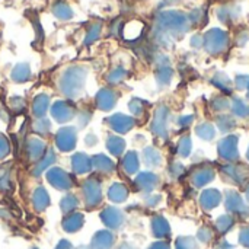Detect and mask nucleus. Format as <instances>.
<instances>
[{"instance_id": "nucleus-1", "label": "nucleus", "mask_w": 249, "mask_h": 249, "mask_svg": "<svg viewBox=\"0 0 249 249\" xmlns=\"http://www.w3.org/2000/svg\"><path fill=\"white\" fill-rule=\"evenodd\" d=\"M74 140H76V134L70 127H64L57 133V146L63 152H67V150L73 149L74 143H76Z\"/></svg>"}, {"instance_id": "nucleus-2", "label": "nucleus", "mask_w": 249, "mask_h": 249, "mask_svg": "<svg viewBox=\"0 0 249 249\" xmlns=\"http://www.w3.org/2000/svg\"><path fill=\"white\" fill-rule=\"evenodd\" d=\"M48 177V181L55 187V188H60V190H67L71 187V179L70 177L61 171V169H53L47 174Z\"/></svg>"}, {"instance_id": "nucleus-3", "label": "nucleus", "mask_w": 249, "mask_h": 249, "mask_svg": "<svg viewBox=\"0 0 249 249\" xmlns=\"http://www.w3.org/2000/svg\"><path fill=\"white\" fill-rule=\"evenodd\" d=\"M85 193V200L89 206H96L101 201V187L96 181L90 179L85 184L83 188Z\"/></svg>"}, {"instance_id": "nucleus-4", "label": "nucleus", "mask_w": 249, "mask_h": 249, "mask_svg": "<svg viewBox=\"0 0 249 249\" xmlns=\"http://www.w3.org/2000/svg\"><path fill=\"white\" fill-rule=\"evenodd\" d=\"M102 220H104V223L108 228L117 229V228L121 226V223H123L124 219H123V214H121L120 210H117V209H107L102 213Z\"/></svg>"}, {"instance_id": "nucleus-5", "label": "nucleus", "mask_w": 249, "mask_h": 249, "mask_svg": "<svg viewBox=\"0 0 249 249\" xmlns=\"http://www.w3.org/2000/svg\"><path fill=\"white\" fill-rule=\"evenodd\" d=\"M109 124H111V127H112L114 130L124 133V131H128V130L133 127L134 121H133L131 118L125 117V115L118 114V115H112V117L109 118Z\"/></svg>"}, {"instance_id": "nucleus-6", "label": "nucleus", "mask_w": 249, "mask_h": 249, "mask_svg": "<svg viewBox=\"0 0 249 249\" xmlns=\"http://www.w3.org/2000/svg\"><path fill=\"white\" fill-rule=\"evenodd\" d=\"M114 236L109 232H98L92 239V249H109L112 247Z\"/></svg>"}, {"instance_id": "nucleus-7", "label": "nucleus", "mask_w": 249, "mask_h": 249, "mask_svg": "<svg viewBox=\"0 0 249 249\" xmlns=\"http://www.w3.org/2000/svg\"><path fill=\"white\" fill-rule=\"evenodd\" d=\"M219 203H220V194L216 190H207V191L203 193V196H201V206L206 210L214 209Z\"/></svg>"}, {"instance_id": "nucleus-8", "label": "nucleus", "mask_w": 249, "mask_h": 249, "mask_svg": "<svg viewBox=\"0 0 249 249\" xmlns=\"http://www.w3.org/2000/svg\"><path fill=\"white\" fill-rule=\"evenodd\" d=\"M220 155L226 159H235L236 155V139L229 137L220 143Z\"/></svg>"}, {"instance_id": "nucleus-9", "label": "nucleus", "mask_w": 249, "mask_h": 249, "mask_svg": "<svg viewBox=\"0 0 249 249\" xmlns=\"http://www.w3.org/2000/svg\"><path fill=\"white\" fill-rule=\"evenodd\" d=\"M53 114H54L55 120L63 123V121H67L73 117V109L63 102H57L55 107L53 108Z\"/></svg>"}, {"instance_id": "nucleus-10", "label": "nucleus", "mask_w": 249, "mask_h": 249, "mask_svg": "<svg viewBox=\"0 0 249 249\" xmlns=\"http://www.w3.org/2000/svg\"><path fill=\"white\" fill-rule=\"evenodd\" d=\"M152 228H153V233L158 238H165L169 235V225L163 217H155L152 222Z\"/></svg>"}, {"instance_id": "nucleus-11", "label": "nucleus", "mask_w": 249, "mask_h": 249, "mask_svg": "<svg viewBox=\"0 0 249 249\" xmlns=\"http://www.w3.org/2000/svg\"><path fill=\"white\" fill-rule=\"evenodd\" d=\"M226 207H228L231 212H235V213H241V212L245 210V206H244L241 197H239L236 193H229V194H228Z\"/></svg>"}, {"instance_id": "nucleus-12", "label": "nucleus", "mask_w": 249, "mask_h": 249, "mask_svg": "<svg viewBox=\"0 0 249 249\" xmlns=\"http://www.w3.org/2000/svg\"><path fill=\"white\" fill-rule=\"evenodd\" d=\"M82 225H83V216L82 214H71L63 222V228L67 232H76L77 229H80Z\"/></svg>"}, {"instance_id": "nucleus-13", "label": "nucleus", "mask_w": 249, "mask_h": 249, "mask_svg": "<svg viewBox=\"0 0 249 249\" xmlns=\"http://www.w3.org/2000/svg\"><path fill=\"white\" fill-rule=\"evenodd\" d=\"M109 198L112 201H117V203H121L127 198V188L121 184H114L111 188H109Z\"/></svg>"}, {"instance_id": "nucleus-14", "label": "nucleus", "mask_w": 249, "mask_h": 249, "mask_svg": "<svg viewBox=\"0 0 249 249\" xmlns=\"http://www.w3.org/2000/svg\"><path fill=\"white\" fill-rule=\"evenodd\" d=\"M73 168L76 172L79 174H83V172H88L90 169V163H89V159L86 155H76L73 158Z\"/></svg>"}, {"instance_id": "nucleus-15", "label": "nucleus", "mask_w": 249, "mask_h": 249, "mask_svg": "<svg viewBox=\"0 0 249 249\" xmlns=\"http://www.w3.org/2000/svg\"><path fill=\"white\" fill-rule=\"evenodd\" d=\"M213 179V172L210 169H201V171H197L193 177V182L197 185V187H203L206 185L207 182H210Z\"/></svg>"}, {"instance_id": "nucleus-16", "label": "nucleus", "mask_w": 249, "mask_h": 249, "mask_svg": "<svg viewBox=\"0 0 249 249\" xmlns=\"http://www.w3.org/2000/svg\"><path fill=\"white\" fill-rule=\"evenodd\" d=\"M114 102H115V95H112V92L102 90L101 95L98 96V105L102 109H111L114 107Z\"/></svg>"}, {"instance_id": "nucleus-17", "label": "nucleus", "mask_w": 249, "mask_h": 249, "mask_svg": "<svg viewBox=\"0 0 249 249\" xmlns=\"http://www.w3.org/2000/svg\"><path fill=\"white\" fill-rule=\"evenodd\" d=\"M50 200H48V194L45 193L44 188H38L34 194V206L38 209V210H42L48 206Z\"/></svg>"}, {"instance_id": "nucleus-18", "label": "nucleus", "mask_w": 249, "mask_h": 249, "mask_svg": "<svg viewBox=\"0 0 249 249\" xmlns=\"http://www.w3.org/2000/svg\"><path fill=\"white\" fill-rule=\"evenodd\" d=\"M158 182V178L153 175V174H142L139 178H137V184L139 187H142L143 190H152L155 187V184Z\"/></svg>"}, {"instance_id": "nucleus-19", "label": "nucleus", "mask_w": 249, "mask_h": 249, "mask_svg": "<svg viewBox=\"0 0 249 249\" xmlns=\"http://www.w3.org/2000/svg\"><path fill=\"white\" fill-rule=\"evenodd\" d=\"M44 142H41L39 139H34L32 142H29L28 144V153L32 156V158H38L41 153H42V149H44Z\"/></svg>"}, {"instance_id": "nucleus-20", "label": "nucleus", "mask_w": 249, "mask_h": 249, "mask_svg": "<svg viewBox=\"0 0 249 249\" xmlns=\"http://www.w3.org/2000/svg\"><path fill=\"white\" fill-rule=\"evenodd\" d=\"M47 104H48V99L45 96L36 98V101L34 102V112H35V115H38L41 118L47 112V108H48Z\"/></svg>"}, {"instance_id": "nucleus-21", "label": "nucleus", "mask_w": 249, "mask_h": 249, "mask_svg": "<svg viewBox=\"0 0 249 249\" xmlns=\"http://www.w3.org/2000/svg\"><path fill=\"white\" fill-rule=\"evenodd\" d=\"M124 168H125V171L130 172V174H133V172L137 171V168H139V160H137V156H136L134 153H128V155L125 156V159H124Z\"/></svg>"}, {"instance_id": "nucleus-22", "label": "nucleus", "mask_w": 249, "mask_h": 249, "mask_svg": "<svg viewBox=\"0 0 249 249\" xmlns=\"http://www.w3.org/2000/svg\"><path fill=\"white\" fill-rule=\"evenodd\" d=\"M232 226H233V220H232V217H229V216H222V217H219V220L216 222V229H217L220 233L228 232Z\"/></svg>"}, {"instance_id": "nucleus-23", "label": "nucleus", "mask_w": 249, "mask_h": 249, "mask_svg": "<svg viewBox=\"0 0 249 249\" xmlns=\"http://www.w3.org/2000/svg\"><path fill=\"white\" fill-rule=\"evenodd\" d=\"M108 149L111 150V153L114 155H120L124 149V142L118 137H109L108 140Z\"/></svg>"}, {"instance_id": "nucleus-24", "label": "nucleus", "mask_w": 249, "mask_h": 249, "mask_svg": "<svg viewBox=\"0 0 249 249\" xmlns=\"http://www.w3.org/2000/svg\"><path fill=\"white\" fill-rule=\"evenodd\" d=\"M93 165L98 168V169H101V171H111L112 168H114V165H112V162L108 159V158H105V156H96L95 159H93Z\"/></svg>"}, {"instance_id": "nucleus-25", "label": "nucleus", "mask_w": 249, "mask_h": 249, "mask_svg": "<svg viewBox=\"0 0 249 249\" xmlns=\"http://www.w3.org/2000/svg\"><path fill=\"white\" fill-rule=\"evenodd\" d=\"M177 249H198V245L193 238H179L177 241Z\"/></svg>"}, {"instance_id": "nucleus-26", "label": "nucleus", "mask_w": 249, "mask_h": 249, "mask_svg": "<svg viewBox=\"0 0 249 249\" xmlns=\"http://www.w3.org/2000/svg\"><path fill=\"white\" fill-rule=\"evenodd\" d=\"M76 206H77V200H76L73 196H67V197H64L63 201H61V209H63V212H71Z\"/></svg>"}, {"instance_id": "nucleus-27", "label": "nucleus", "mask_w": 249, "mask_h": 249, "mask_svg": "<svg viewBox=\"0 0 249 249\" xmlns=\"http://www.w3.org/2000/svg\"><path fill=\"white\" fill-rule=\"evenodd\" d=\"M144 159H146L147 165H159L158 162L160 160L159 153H158L156 150H152V149L146 150V153H144Z\"/></svg>"}, {"instance_id": "nucleus-28", "label": "nucleus", "mask_w": 249, "mask_h": 249, "mask_svg": "<svg viewBox=\"0 0 249 249\" xmlns=\"http://www.w3.org/2000/svg\"><path fill=\"white\" fill-rule=\"evenodd\" d=\"M204 127H206L207 130H203L201 127L197 130L198 136H200V137H204V139H212V137L214 136V130H213V127H212V125H209V124H206Z\"/></svg>"}, {"instance_id": "nucleus-29", "label": "nucleus", "mask_w": 249, "mask_h": 249, "mask_svg": "<svg viewBox=\"0 0 249 249\" xmlns=\"http://www.w3.org/2000/svg\"><path fill=\"white\" fill-rule=\"evenodd\" d=\"M51 162H54V155L51 153V152H48V155L44 158V160L41 162V165H38V168H36V172H41L45 166H48V165H51Z\"/></svg>"}, {"instance_id": "nucleus-30", "label": "nucleus", "mask_w": 249, "mask_h": 249, "mask_svg": "<svg viewBox=\"0 0 249 249\" xmlns=\"http://www.w3.org/2000/svg\"><path fill=\"white\" fill-rule=\"evenodd\" d=\"M212 236H213V233H212L207 228H203V229L198 232V238H200L203 242H209V241L212 239Z\"/></svg>"}, {"instance_id": "nucleus-31", "label": "nucleus", "mask_w": 249, "mask_h": 249, "mask_svg": "<svg viewBox=\"0 0 249 249\" xmlns=\"http://www.w3.org/2000/svg\"><path fill=\"white\" fill-rule=\"evenodd\" d=\"M239 241H241V244H244L245 247H248L249 248V228L242 229V232H241V235H239Z\"/></svg>"}, {"instance_id": "nucleus-32", "label": "nucleus", "mask_w": 249, "mask_h": 249, "mask_svg": "<svg viewBox=\"0 0 249 249\" xmlns=\"http://www.w3.org/2000/svg\"><path fill=\"white\" fill-rule=\"evenodd\" d=\"M235 112L239 114V117H245L249 112V109L245 107V104L239 102V104H236V107H235Z\"/></svg>"}, {"instance_id": "nucleus-33", "label": "nucleus", "mask_w": 249, "mask_h": 249, "mask_svg": "<svg viewBox=\"0 0 249 249\" xmlns=\"http://www.w3.org/2000/svg\"><path fill=\"white\" fill-rule=\"evenodd\" d=\"M7 155V142L3 136H0V158Z\"/></svg>"}, {"instance_id": "nucleus-34", "label": "nucleus", "mask_w": 249, "mask_h": 249, "mask_svg": "<svg viewBox=\"0 0 249 249\" xmlns=\"http://www.w3.org/2000/svg\"><path fill=\"white\" fill-rule=\"evenodd\" d=\"M149 249H169V245L166 242H156V244H153Z\"/></svg>"}, {"instance_id": "nucleus-35", "label": "nucleus", "mask_w": 249, "mask_h": 249, "mask_svg": "<svg viewBox=\"0 0 249 249\" xmlns=\"http://www.w3.org/2000/svg\"><path fill=\"white\" fill-rule=\"evenodd\" d=\"M57 249H71V248H70V245H69L66 241H63V242L57 247Z\"/></svg>"}, {"instance_id": "nucleus-36", "label": "nucleus", "mask_w": 249, "mask_h": 249, "mask_svg": "<svg viewBox=\"0 0 249 249\" xmlns=\"http://www.w3.org/2000/svg\"><path fill=\"white\" fill-rule=\"evenodd\" d=\"M121 249H133V248H131V247H128V245H125V247H123Z\"/></svg>"}, {"instance_id": "nucleus-37", "label": "nucleus", "mask_w": 249, "mask_h": 249, "mask_svg": "<svg viewBox=\"0 0 249 249\" xmlns=\"http://www.w3.org/2000/svg\"><path fill=\"white\" fill-rule=\"evenodd\" d=\"M248 200H249V188H248Z\"/></svg>"}, {"instance_id": "nucleus-38", "label": "nucleus", "mask_w": 249, "mask_h": 249, "mask_svg": "<svg viewBox=\"0 0 249 249\" xmlns=\"http://www.w3.org/2000/svg\"><path fill=\"white\" fill-rule=\"evenodd\" d=\"M248 156H249V155H248Z\"/></svg>"}]
</instances>
